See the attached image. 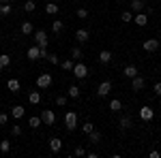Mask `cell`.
Segmentation results:
<instances>
[{"mask_svg":"<svg viewBox=\"0 0 161 158\" xmlns=\"http://www.w3.org/2000/svg\"><path fill=\"white\" fill-rule=\"evenodd\" d=\"M56 105L58 107H64L67 105V96H56Z\"/></svg>","mask_w":161,"mask_h":158,"instance_id":"40","label":"cell"},{"mask_svg":"<svg viewBox=\"0 0 161 158\" xmlns=\"http://www.w3.org/2000/svg\"><path fill=\"white\" fill-rule=\"evenodd\" d=\"M123 75L127 77V79H133V77H136V75H140V73H137V66H133V64H127V66L123 69Z\"/></svg>","mask_w":161,"mask_h":158,"instance_id":"12","label":"cell"},{"mask_svg":"<svg viewBox=\"0 0 161 158\" xmlns=\"http://www.w3.org/2000/svg\"><path fill=\"white\" fill-rule=\"evenodd\" d=\"M148 156H150V158H159V156H161V152H157V150H153V152H150Z\"/></svg>","mask_w":161,"mask_h":158,"instance_id":"43","label":"cell"},{"mask_svg":"<svg viewBox=\"0 0 161 158\" xmlns=\"http://www.w3.org/2000/svg\"><path fill=\"white\" fill-rule=\"evenodd\" d=\"M133 22H136L137 26H146L148 24V15H146V13H136V17H133Z\"/></svg>","mask_w":161,"mask_h":158,"instance_id":"16","label":"cell"},{"mask_svg":"<svg viewBox=\"0 0 161 158\" xmlns=\"http://www.w3.org/2000/svg\"><path fill=\"white\" fill-rule=\"evenodd\" d=\"M131 88H133V92H142V90L146 88V79L140 77V75H136V77L131 79Z\"/></svg>","mask_w":161,"mask_h":158,"instance_id":"7","label":"cell"},{"mask_svg":"<svg viewBox=\"0 0 161 158\" xmlns=\"http://www.w3.org/2000/svg\"><path fill=\"white\" fill-rule=\"evenodd\" d=\"M159 41H157V38H146V41H144V43H142V47H144V51H157V49H159Z\"/></svg>","mask_w":161,"mask_h":158,"instance_id":"8","label":"cell"},{"mask_svg":"<svg viewBox=\"0 0 161 158\" xmlns=\"http://www.w3.org/2000/svg\"><path fill=\"white\" fill-rule=\"evenodd\" d=\"M144 9H146V2L144 0H131V11L140 13V11H144Z\"/></svg>","mask_w":161,"mask_h":158,"instance_id":"19","label":"cell"},{"mask_svg":"<svg viewBox=\"0 0 161 158\" xmlns=\"http://www.w3.org/2000/svg\"><path fill=\"white\" fill-rule=\"evenodd\" d=\"M47 62H52V64H60V58L56 56V54H47V58H45Z\"/></svg>","mask_w":161,"mask_h":158,"instance_id":"36","label":"cell"},{"mask_svg":"<svg viewBox=\"0 0 161 158\" xmlns=\"http://www.w3.org/2000/svg\"><path fill=\"white\" fill-rule=\"evenodd\" d=\"M131 124H133L131 118H129V115H123L120 122H118V128H120V130H129V128H131Z\"/></svg>","mask_w":161,"mask_h":158,"instance_id":"18","label":"cell"},{"mask_svg":"<svg viewBox=\"0 0 161 158\" xmlns=\"http://www.w3.org/2000/svg\"><path fill=\"white\" fill-rule=\"evenodd\" d=\"M99 62H101V64H110V62H112V51L103 49V51L99 54Z\"/></svg>","mask_w":161,"mask_h":158,"instance_id":"21","label":"cell"},{"mask_svg":"<svg viewBox=\"0 0 161 158\" xmlns=\"http://www.w3.org/2000/svg\"><path fill=\"white\" fill-rule=\"evenodd\" d=\"M73 66H75L73 58H69V60H62V62H60V69H62V71H73Z\"/></svg>","mask_w":161,"mask_h":158,"instance_id":"27","label":"cell"},{"mask_svg":"<svg viewBox=\"0 0 161 158\" xmlns=\"http://www.w3.org/2000/svg\"><path fill=\"white\" fill-rule=\"evenodd\" d=\"M73 156H86V147L77 145V147H75V152H73Z\"/></svg>","mask_w":161,"mask_h":158,"instance_id":"39","label":"cell"},{"mask_svg":"<svg viewBox=\"0 0 161 158\" xmlns=\"http://www.w3.org/2000/svg\"><path fill=\"white\" fill-rule=\"evenodd\" d=\"M19 30H22V34H32L35 32V26H32V22H22V26H19Z\"/></svg>","mask_w":161,"mask_h":158,"instance_id":"17","label":"cell"},{"mask_svg":"<svg viewBox=\"0 0 161 158\" xmlns=\"http://www.w3.org/2000/svg\"><path fill=\"white\" fill-rule=\"evenodd\" d=\"M52 81H54V79H52L50 73H41V75L37 77V88L45 90V88H50V85H52Z\"/></svg>","mask_w":161,"mask_h":158,"instance_id":"3","label":"cell"},{"mask_svg":"<svg viewBox=\"0 0 161 158\" xmlns=\"http://www.w3.org/2000/svg\"><path fill=\"white\" fill-rule=\"evenodd\" d=\"M2 71H4V66H2V62H0V73H2Z\"/></svg>","mask_w":161,"mask_h":158,"instance_id":"44","label":"cell"},{"mask_svg":"<svg viewBox=\"0 0 161 158\" xmlns=\"http://www.w3.org/2000/svg\"><path fill=\"white\" fill-rule=\"evenodd\" d=\"M7 88H9V92H13V94H17V92H19V88H22V85H19V81H17V79H15V77H11V79H9V81H7Z\"/></svg>","mask_w":161,"mask_h":158,"instance_id":"15","label":"cell"},{"mask_svg":"<svg viewBox=\"0 0 161 158\" xmlns=\"http://www.w3.org/2000/svg\"><path fill=\"white\" fill-rule=\"evenodd\" d=\"M120 19H123L125 24L133 22V13H131V11H123V13H120Z\"/></svg>","mask_w":161,"mask_h":158,"instance_id":"32","label":"cell"},{"mask_svg":"<svg viewBox=\"0 0 161 158\" xmlns=\"http://www.w3.org/2000/svg\"><path fill=\"white\" fill-rule=\"evenodd\" d=\"M11 135H13V137H19V135H22V126H19V124L11 126Z\"/></svg>","mask_w":161,"mask_h":158,"instance_id":"38","label":"cell"},{"mask_svg":"<svg viewBox=\"0 0 161 158\" xmlns=\"http://www.w3.org/2000/svg\"><path fill=\"white\" fill-rule=\"evenodd\" d=\"M64 124H67V130L71 133L77 128V113L75 111H67V115H64Z\"/></svg>","mask_w":161,"mask_h":158,"instance_id":"2","label":"cell"},{"mask_svg":"<svg viewBox=\"0 0 161 158\" xmlns=\"http://www.w3.org/2000/svg\"><path fill=\"white\" fill-rule=\"evenodd\" d=\"M101 139H103V135H101L99 130H92V133H88V141H90V143H99Z\"/></svg>","mask_w":161,"mask_h":158,"instance_id":"25","label":"cell"},{"mask_svg":"<svg viewBox=\"0 0 161 158\" xmlns=\"http://www.w3.org/2000/svg\"><path fill=\"white\" fill-rule=\"evenodd\" d=\"M9 150H11V141L9 139H2L0 141V154H9Z\"/></svg>","mask_w":161,"mask_h":158,"instance_id":"29","label":"cell"},{"mask_svg":"<svg viewBox=\"0 0 161 158\" xmlns=\"http://www.w3.org/2000/svg\"><path fill=\"white\" fill-rule=\"evenodd\" d=\"M82 56H84V54H82V49H80V47L71 49V58H73V60H82Z\"/></svg>","mask_w":161,"mask_h":158,"instance_id":"33","label":"cell"},{"mask_svg":"<svg viewBox=\"0 0 161 158\" xmlns=\"http://www.w3.org/2000/svg\"><path fill=\"white\" fill-rule=\"evenodd\" d=\"M77 17H80V19H86V17H88V9L80 7V9H77Z\"/></svg>","mask_w":161,"mask_h":158,"instance_id":"37","label":"cell"},{"mask_svg":"<svg viewBox=\"0 0 161 158\" xmlns=\"http://www.w3.org/2000/svg\"><path fill=\"white\" fill-rule=\"evenodd\" d=\"M58 11H60V7H58L56 2H47V4H45V13H47V15H56Z\"/></svg>","mask_w":161,"mask_h":158,"instance_id":"23","label":"cell"},{"mask_svg":"<svg viewBox=\"0 0 161 158\" xmlns=\"http://www.w3.org/2000/svg\"><path fill=\"white\" fill-rule=\"evenodd\" d=\"M144 2H146V0H144Z\"/></svg>","mask_w":161,"mask_h":158,"instance_id":"47","label":"cell"},{"mask_svg":"<svg viewBox=\"0 0 161 158\" xmlns=\"http://www.w3.org/2000/svg\"><path fill=\"white\" fill-rule=\"evenodd\" d=\"M11 13V2H0V15H9Z\"/></svg>","mask_w":161,"mask_h":158,"instance_id":"30","label":"cell"},{"mask_svg":"<svg viewBox=\"0 0 161 158\" xmlns=\"http://www.w3.org/2000/svg\"><path fill=\"white\" fill-rule=\"evenodd\" d=\"M24 113H26V109L22 107V105H15L9 115H11V118H15V120H19V118H24Z\"/></svg>","mask_w":161,"mask_h":158,"instance_id":"14","label":"cell"},{"mask_svg":"<svg viewBox=\"0 0 161 158\" xmlns=\"http://www.w3.org/2000/svg\"><path fill=\"white\" fill-rule=\"evenodd\" d=\"M73 77H77V79H86V75H88V66L84 64V62H75V66H73Z\"/></svg>","mask_w":161,"mask_h":158,"instance_id":"1","label":"cell"},{"mask_svg":"<svg viewBox=\"0 0 161 158\" xmlns=\"http://www.w3.org/2000/svg\"><path fill=\"white\" fill-rule=\"evenodd\" d=\"M120 109H123V103H120V98H112V100H110V111L118 113Z\"/></svg>","mask_w":161,"mask_h":158,"instance_id":"22","label":"cell"},{"mask_svg":"<svg viewBox=\"0 0 161 158\" xmlns=\"http://www.w3.org/2000/svg\"><path fill=\"white\" fill-rule=\"evenodd\" d=\"M112 92V81L110 79H105V81H101L99 84V88H97V96H108V94H110Z\"/></svg>","mask_w":161,"mask_h":158,"instance_id":"5","label":"cell"},{"mask_svg":"<svg viewBox=\"0 0 161 158\" xmlns=\"http://www.w3.org/2000/svg\"><path fill=\"white\" fill-rule=\"evenodd\" d=\"M0 2H13V0H0Z\"/></svg>","mask_w":161,"mask_h":158,"instance_id":"45","label":"cell"},{"mask_svg":"<svg viewBox=\"0 0 161 158\" xmlns=\"http://www.w3.org/2000/svg\"><path fill=\"white\" fill-rule=\"evenodd\" d=\"M80 128H82V133H84V135H88V133H92V130H95V124H92V122H84Z\"/></svg>","mask_w":161,"mask_h":158,"instance_id":"31","label":"cell"},{"mask_svg":"<svg viewBox=\"0 0 161 158\" xmlns=\"http://www.w3.org/2000/svg\"><path fill=\"white\" fill-rule=\"evenodd\" d=\"M35 41H37V45L39 47H47V32L45 30H35Z\"/></svg>","mask_w":161,"mask_h":158,"instance_id":"6","label":"cell"},{"mask_svg":"<svg viewBox=\"0 0 161 158\" xmlns=\"http://www.w3.org/2000/svg\"><path fill=\"white\" fill-rule=\"evenodd\" d=\"M24 11H26V13H32V11H35V0H26Z\"/></svg>","mask_w":161,"mask_h":158,"instance_id":"35","label":"cell"},{"mask_svg":"<svg viewBox=\"0 0 161 158\" xmlns=\"http://www.w3.org/2000/svg\"><path fill=\"white\" fill-rule=\"evenodd\" d=\"M159 137H161V130H159Z\"/></svg>","mask_w":161,"mask_h":158,"instance_id":"46","label":"cell"},{"mask_svg":"<svg viewBox=\"0 0 161 158\" xmlns=\"http://www.w3.org/2000/svg\"><path fill=\"white\" fill-rule=\"evenodd\" d=\"M0 62H2V66L7 69V66L11 64V56H9V54H0Z\"/></svg>","mask_w":161,"mask_h":158,"instance_id":"34","label":"cell"},{"mask_svg":"<svg viewBox=\"0 0 161 158\" xmlns=\"http://www.w3.org/2000/svg\"><path fill=\"white\" fill-rule=\"evenodd\" d=\"M50 150H52V154H58L62 150V141L58 139V137H52L50 139Z\"/></svg>","mask_w":161,"mask_h":158,"instance_id":"13","label":"cell"},{"mask_svg":"<svg viewBox=\"0 0 161 158\" xmlns=\"http://www.w3.org/2000/svg\"><path fill=\"white\" fill-rule=\"evenodd\" d=\"M9 122V113H0V126H4Z\"/></svg>","mask_w":161,"mask_h":158,"instance_id":"41","label":"cell"},{"mask_svg":"<svg viewBox=\"0 0 161 158\" xmlns=\"http://www.w3.org/2000/svg\"><path fill=\"white\" fill-rule=\"evenodd\" d=\"M26 56H28V60H39L41 58V49H39V45H32V47H28V51H26Z\"/></svg>","mask_w":161,"mask_h":158,"instance_id":"10","label":"cell"},{"mask_svg":"<svg viewBox=\"0 0 161 158\" xmlns=\"http://www.w3.org/2000/svg\"><path fill=\"white\" fill-rule=\"evenodd\" d=\"M88 38H90V32H88L86 28H80V30L75 32V41H77V43H86Z\"/></svg>","mask_w":161,"mask_h":158,"instance_id":"11","label":"cell"},{"mask_svg":"<svg viewBox=\"0 0 161 158\" xmlns=\"http://www.w3.org/2000/svg\"><path fill=\"white\" fill-rule=\"evenodd\" d=\"M153 118H155V109H150V107H142V109H140V120L150 122Z\"/></svg>","mask_w":161,"mask_h":158,"instance_id":"9","label":"cell"},{"mask_svg":"<svg viewBox=\"0 0 161 158\" xmlns=\"http://www.w3.org/2000/svg\"><path fill=\"white\" fill-rule=\"evenodd\" d=\"M41 124H43V122H41V115H32V118L28 120V126H30L32 130H35V128H39Z\"/></svg>","mask_w":161,"mask_h":158,"instance_id":"26","label":"cell"},{"mask_svg":"<svg viewBox=\"0 0 161 158\" xmlns=\"http://www.w3.org/2000/svg\"><path fill=\"white\" fill-rule=\"evenodd\" d=\"M62 30H64V22H60V19H54V22H52V32H54V34H60Z\"/></svg>","mask_w":161,"mask_h":158,"instance_id":"20","label":"cell"},{"mask_svg":"<svg viewBox=\"0 0 161 158\" xmlns=\"http://www.w3.org/2000/svg\"><path fill=\"white\" fill-rule=\"evenodd\" d=\"M41 122H43L45 126H52V124L56 122V113H54L52 109H43L41 111Z\"/></svg>","mask_w":161,"mask_h":158,"instance_id":"4","label":"cell"},{"mask_svg":"<svg viewBox=\"0 0 161 158\" xmlns=\"http://www.w3.org/2000/svg\"><path fill=\"white\" fill-rule=\"evenodd\" d=\"M69 98H80V94H82V90L77 88V85H69Z\"/></svg>","mask_w":161,"mask_h":158,"instance_id":"28","label":"cell"},{"mask_svg":"<svg viewBox=\"0 0 161 158\" xmlns=\"http://www.w3.org/2000/svg\"><path fill=\"white\" fill-rule=\"evenodd\" d=\"M28 103H30V105H39V103H41V92H35V90H32V92L28 94Z\"/></svg>","mask_w":161,"mask_h":158,"instance_id":"24","label":"cell"},{"mask_svg":"<svg viewBox=\"0 0 161 158\" xmlns=\"http://www.w3.org/2000/svg\"><path fill=\"white\" fill-rule=\"evenodd\" d=\"M155 94H157V96H161V81H157V84H155Z\"/></svg>","mask_w":161,"mask_h":158,"instance_id":"42","label":"cell"}]
</instances>
